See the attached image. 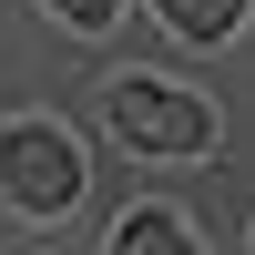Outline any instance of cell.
Returning <instances> with one entry per match:
<instances>
[{
	"label": "cell",
	"instance_id": "obj_4",
	"mask_svg": "<svg viewBox=\"0 0 255 255\" xmlns=\"http://www.w3.org/2000/svg\"><path fill=\"white\" fill-rule=\"evenodd\" d=\"M235 10H245V0H163V20H174V31H194V41L235 31Z\"/></svg>",
	"mask_w": 255,
	"mask_h": 255
},
{
	"label": "cell",
	"instance_id": "obj_1",
	"mask_svg": "<svg viewBox=\"0 0 255 255\" xmlns=\"http://www.w3.org/2000/svg\"><path fill=\"white\" fill-rule=\"evenodd\" d=\"M102 113H113V133L143 143V153H204V143H215V113H204L194 92L143 82V72H123L113 92H102Z\"/></svg>",
	"mask_w": 255,
	"mask_h": 255
},
{
	"label": "cell",
	"instance_id": "obj_5",
	"mask_svg": "<svg viewBox=\"0 0 255 255\" xmlns=\"http://www.w3.org/2000/svg\"><path fill=\"white\" fill-rule=\"evenodd\" d=\"M61 20H82V31H92V20H113V0H51Z\"/></svg>",
	"mask_w": 255,
	"mask_h": 255
},
{
	"label": "cell",
	"instance_id": "obj_3",
	"mask_svg": "<svg viewBox=\"0 0 255 255\" xmlns=\"http://www.w3.org/2000/svg\"><path fill=\"white\" fill-rule=\"evenodd\" d=\"M113 255H194V245H184V225H174V215H123Z\"/></svg>",
	"mask_w": 255,
	"mask_h": 255
},
{
	"label": "cell",
	"instance_id": "obj_2",
	"mask_svg": "<svg viewBox=\"0 0 255 255\" xmlns=\"http://www.w3.org/2000/svg\"><path fill=\"white\" fill-rule=\"evenodd\" d=\"M0 184H10V204H31V215H61V204L82 194L72 133H51V123H10V133H0Z\"/></svg>",
	"mask_w": 255,
	"mask_h": 255
}]
</instances>
